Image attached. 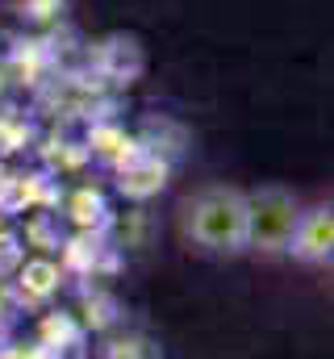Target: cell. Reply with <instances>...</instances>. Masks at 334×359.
I'll list each match as a JSON object with an SVG mask.
<instances>
[{"label": "cell", "mask_w": 334, "mask_h": 359, "mask_svg": "<svg viewBox=\"0 0 334 359\" xmlns=\"http://www.w3.org/2000/svg\"><path fill=\"white\" fill-rule=\"evenodd\" d=\"M284 259H297L305 268H330V259H334V209H330V201H318V205H305L301 209V222L293 230V243H288V255Z\"/></svg>", "instance_id": "3"}, {"label": "cell", "mask_w": 334, "mask_h": 359, "mask_svg": "<svg viewBox=\"0 0 334 359\" xmlns=\"http://www.w3.org/2000/svg\"><path fill=\"white\" fill-rule=\"evenodd\" d=\"M305 201L288 184H259L247 188V255L284 259L293 230L301 222Z\"/></svg>", "instance_id": "2"}, {"label": "cell", "mask_w": 334, "mask_h": 359, "mask_svg": "<svg viewBox=\"0 0 334 359\" xmlns=\"http://www.w3.org/2000/svg\"><path fill=\"white\" fill-rule=\"evenodd\" d=\"M180 243L205 259L247 255V188L239 184H201L180 201L175 213Z\"/></svg>", "instance_id": "1"}]
</instances>
